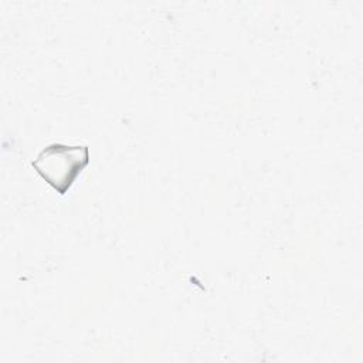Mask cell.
I'll return each instance as SVG.
<instances>
[{"label":"cell","instance_id":"cell-1","mask_svg":"<svg viewBox=\"0 0 363 363\" xmlns=\"http://www.w3.org/2000/svg\"><path fill=\"white\" fill-rule=\"evenodd\" d=\"M89 163L86 145L68 146L52 143L44 147L31 162L37 173L60 194H65L78 174Z\"/></svg>","mask_w":363,"mask_h":363}]
</instances>
